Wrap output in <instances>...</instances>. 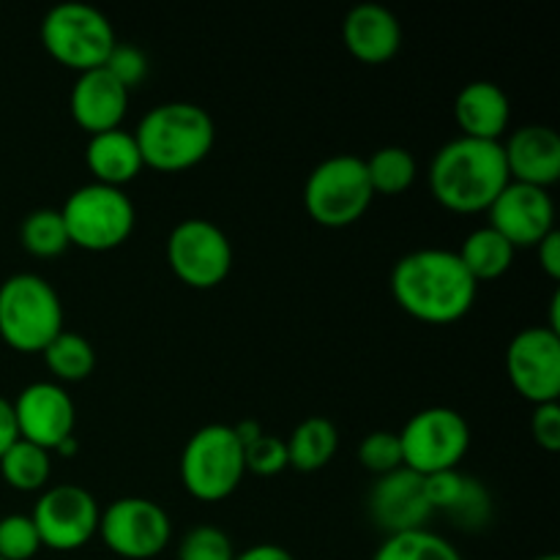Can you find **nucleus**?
I'll return each instance as SVG.
<instances>
[{
    "mask_svg": "<svg viewBox=\"0 0 560 560\" xmlns=\"http://www.w3.org/2000/svg\"><path fill=\"white\" fill-rule=\"evenodd\" d=\"M180 485L202 503H219L244 481V446L233 424H206L186 441L180 452Z\"/></svg>",
    "mask_w": 560,
    "mask_h": 560,
    "instance_id": "obj_6",
    "label": "nucleus"
},
{
    "mask_svg": "<svg viewBox=\"0 0 560 560\" xmlns=\"http://www.w3.org/2000/svg\"><path fill=\"white\" fill-rule=\"evenodd\" d=\"M506 375L514 392L530 405L558 402L560 397V334L547 326H528L506 348Z\"/></svg>",
    "mask_w": 560,
    "mask_h": 560,
    "instance_id": "obj_13",
    "label": "nucleus"
},
{
    "mask_svg": "<svg viewBox=\"0 0 560 560\" xmlns=\"http://www.w3.org/2000/svg\"><path fill=\"white\" fill-rule=\"evenodd\" d=\"M42 550V539L31 514H5L0 517V558L31 560Z\"/></svg>",
    "mask_w": 560,
    "mask_h": 560,
    "instance_id": "obj_30",
    "label": "nucleus"
},
{
    "mask_svg": "<svg viewBox=\"0 0 560 560\" xmlns=\"http://www.w3.org/2000/svg\"><path fill=\"white\" fill-rule=\"evenodd\" d=\"M364 164L372 191L383 197H397L408 191L416 184V175H419V164H416L413 153L402 145L377 148L370 159H364Z\"/></svg>",
    "mask_w": 560,
    "mask_h": 560,
    "instance_id": "obj_26",
    "label": "nucleus"
},
{
    "mask_svg": "<svg viewBox=\"0 0 560 560\" xmlns=\"http://www.w3.org/2000/svg\"><path fill=\"white\" fill-rule=\"evenodd\" d=\"M98 536L113 556L151 560L173 539L170 514L151 498H118L98 517Z\"/></svg>",
    "mask_w": 560,
    "mask_h": 560,
    "instance_id": "obj_11",
    "label": "nucleus"
},
{
    "mask_svg": "<svg viewBox=\"0 0 560 560\" xmlns=\"http://www.w3.org/2000/svg\"><path fill=\"white\" fill-rule=\"evenodd\" d=\"M534 560H560L556 552H547V556H539V558H534Z\"/></svg>",
    "mask_w": 560,
    "mask_h": 560,
    "instance_id": "obj_41",
    "label": "nucleus"
},
{
    "mask_svg": "<svg viewBox=\"0 0 560 560\" xmlns=\"http://www.w3.org/2000/svg\"><path fill=\"white\" fill-rule=\"evenodd\" d=\"M503 145L509 178L550 189L560 178V137L552 126L528 124L509 135Z\"/></svg>",
    "mask_w": 560,
    "mask_h": 560,
    "instance_id": "obj_18",
    "label": "nucleus"
},
{
    "mask_svg": "<svg viewBox=\"0 0 560 560\" xmlns=\"http://www.w3.org/2000/svg\"><path fill=\"white\" fill-rule=\"evenodd\" d=\"M85 164L96 184L115 186V189H124L145 167L135 135L126 129L93 135L85 148Z\"/></svg>",
    "mask_w": 560,
    "mask_h": 560,
    "instance_id": "obj_21",
    "label": "nucleus"
},
{
    "mask_svg": "<svg viewBox=\"0 0 560 560\" xmlns=\"http://www.w3.org/2000/svg\"><path fill=\"white\" fill-rule=\"evenodd\" d=\"M547 328L560 334V293L558 290L552 293V299H550V323H547Z\"/></svg>",
    "mask_w": 560,
    "mask_h": 560,
    "instance_id": "obj_39",
    "label": "nucleus"
},
{
    "mask_svg": "<svg viewBox=\"0 0 560 560\" xmlns=\"http://www.w3.org/2000/svg\"><path fill=\"white\" fill-rule=\"evenodd\" d=\"M167 262L191 290H211L233 271V244L211 219L191 217L170 230Z\"/></svg>",
    "mask_w": 560,
    "mask_h": 560,
    "instance_id": "obj_10",
    "label": "nucleus"
},
{
    "mask_svg": "<svg viewBox=\"0 0 560 560\" xmlns=\"http://www.w3.org/2000/svg\"><path fill=\"white\" fill-rule=\"evenodd\" d=\"M284 446H288V468L301 470V474H315V470L326 468L337 454L339 432L331 419L310 416L290 432Z\"/></svg>",
    "mask_w": 560,
    "mask_h": 560,
    "instance_id": "obj_22",
    "label": "nucleus"
},
{
    "mask_svg": "<svg viewBox=\"0 0 560 560\" xmlns=\"http://www.w3.org/2000/svg\"><path fill=\"white\" fill-rule=\"evenodd\" d=\"M487 217L490 228L514 249H536V244L556 230V202L547 189L509 180L506 189L487 208Z\"/></svg>",
    "mask_w": 560,
    "mask_h": 560,
    "instance_id": "obj_15",
    "label": "nucleus"
},
{
    "mask_svg": "<svg viewBox=\"0 0 560 560\" xmlns=\"http://www.w3.org/2000/svg\"><path fill=\"white\" fill-rule=\"evenodd\" d=\"M0 476L16 492H44L52 476V459L49 452L16 438L0 457Z\"/></svg>",
    "mask_w": 560,
    "mask_h": 560,
    "instance_id": "obj_24",
    "label": "nucleus"
},
{
    "mask_svg": "<svg viewBox=\"0 0 560 560\" xmlns=\"http://www.w3.org/2000/svg\"><path fill=\"white\" fill-rule=\"evenodd\" d=\"M20 241L27 255L44 257V260L63 255L71 246L63 217L55 208H38V211L27 213L20 230Z\"/></svg>",
    "mask_w": 560,
    "mask_h": 560,
    "instance_id": "obj_28",
    "label": "nucleus"
},
{
    "mask_svg": "<svg viewBox=\"0 0 560 560\" xmlns=\"http://www.w3.org/2000/svg\"><path fill=\"white\" fill-rule=\"evenodd\" d=\"M42 355L55 383H80L96 370L93 345L82 334L66 331V328L42 350Z\"/></svg>",
    "mask_w": 560,
    "mask_h": 560,
    "instance_id": "obj_25",
    "label": "nucleus"
},
{
    "mask_svg": "<svg viewBox=\"0 0 560 560\" xmlns=\"http://www.w3.org/2000/svg\"><path fill=\"white\" fill-rule=\"evenodd\" d=\"M63 331V304L38 273H14L0 284V339L16 353H42Z\"/></svg>",
    "mask_w": 560,
    "mask_h": 560,
    "instance_id": "obj_4",
    "label": "nucleus"
},
{
    "mask_svg": "<svg viewBox=\"0 0 560 560\" xmlns=\"http://www.w3.org/2000/svg\"><path fill=\"white\" fill-rule=\"evenodd\" d=\"M131 135L145 167L159 173H184L213 151L217 124L200 104L164 102L148 109Z\"/></svg>",
    "mask_w": 560,
    "mask_h": 560,
    "instance_id": "obj_3",
    "label": "nucleus"
},
{
    "mask_svg": "<svg viewBox=\"0 0 560 560\" xmlns=\"http://www.w3.org/2000/svg\"><path fill=\"white\" fill-rule=\"evenodd\" d=\"M38 33H42V44L49 58L77 74L102 69L118 44L107 14L91 3H80V0L52 5L44 14Z\"/></svg>",
    "mask_w": 560,
    "mask_h": 560,
    "instance_id": "obj_5",
    "label": "nucleus"
},
{
    "mask_svg": "<svg viewBox=\"0 0 560 560\" xmlns=\"http://www.w3.org/2000/svg\"><path fill=\"white\" fill-rule=\"evenodd\" d=\"M102 69H107L126 91H131V88H137L148 77V58L142 49L135 47V44L118 42Z\"/></svg>",
    "mask_w": 560,
    "mask_h": 560,
    "instance_id": "obj_34",
    "label": "nucleus"
},
{
    "mask_svg": "<svg viewBox=\"0 0 560 560\" xmlns=\"http://www.w3.org/2000/svg\"><path fill=\"white\" fill-rule=\"evenodd\" d=\"M372 200L375 191L370 186L366 164L353 153L323 159L304 186L306 213L320 228H350L370 211Z\"/></svg>",
    "mask_w": 560,
    "mask_h": 560,
    "instance_id": "obj_7",
    "label": "nucleus"
},
{
    "mask_svg": "<svg viewBox=\"0 0 560 560\" xmlns=\"http://www.w3.org/2000/svg\"><path fill=\"white\" fill-rule=\"evenodd\" d=\"M98 517L96 498L80 485L47 487L31 512L42 547L55 552L82 550L98 534Z\"/></svg>",
    "mask_w": 560,
    "mask_h": 560,
    "instance_id": "obj_12",
    "label": "nucleus"
},
{
    "mask_svg": "<svg viewBox=\"0 0 560 560\" xmlns=\"http://www.w3.org/2000/svg\"><path fill=\"white\" fill-rule=\"evenodd\" d=\"M446 517H452L463 530H481L492 520L490 490L474 476H465L463 490H459L457 501L452 503Z\"/></svg>",
    "mask_w": 560,
    "mask_h": 560,
    "instance_id": "obj_29",
    "label": "nucleus"
},
{
    "mask_svg": "<svg viewBox=\"0 0 560 560\" xmlns=\"http://www.w3.org/2000/svg\"><path fill=\"white\" fill-rule=\"evenodd\" d=\"M366 509H370L372 523L386 536L427 528V520L435 514L427 498L424 476L408 468L377 476L366 498Z\"/></svg>",
    "mask_w": 560,
    "mask_h": 560,
    "instance_id": "obj_16",
    "label": "nucleus"
},
{
    "mask_svg": "<svg viewBox=\"0 0 560 560\" xmlns=\"http://www.w3.org/2000/svg\"><path fill=\"white\" fill-rule=\"evenodd\" d=\"M342 38L355 60L381 66L392 60L402 47V25L386 5L359 3L345 16Z\"/></svg>",
    "mask_w": 560,
    "mask_h": 560,
    "instance_id": "obj_19",
    "label": "nucleus"
},
{
    "mask_svg": "<svg viewBox=\"0 0 560 560\" xmlns=\"http://www.w3.org/2000/svg\"><path fill=\"white\" fill-rule=\"evenodd\" d=\"M244 468L246 474L262 476V479L282 474L288 468V446L282 438L262 432L257 441L244 446Z\"/></svg>",
    "mask_w": 560,
    "mask_h": 560,
    "instance_id": "obj_33",
    "label": "nucleus"
},
{
    "mask_svg": "<svg viewBox=\"0 0 560 560\" xmlns=\"http://www.w3.org/2000/svg\"><path fill=\"white\" fill-rule=\"evenodd\" d=\"M536 252H539V266L545 268V273L550 279H560V233L558 228L552 233H547L545 238L536 244Z\"/></svg>",
    "mask_w": 560,
    "mask_h": 560,
    "instance_id": "obj_36",
    "label": "nucleus"
},
{
    "mask_svg": "<svg viewBox=\"0 0 560 560\" xmlns=\"http://www.w3.org/2000/svg\"><path fill=\"white\" fill-rule=\"evenodd\" d=\"M60 217L71 246L85 252H113L129 241L137 213L124 189L91 180L66 197Z\"/></svg>",
    "mask_w": 560,
    "mask_h": 560,
    "instance_id": "obj_8",
    "label": "nucleus"
},
{
    "mask_svg": "<svg viewBox=\"0 0 560 560\" xmlns=\"http://www.w3.org/2000/svg\"><path fill=\"white\" fill-rule=\"evenodd\" d=\"M0 560H3V558H0Z\"/></svg>",
    "mask_w": 560,
    "mask_h": 560,
    "instance_id": "obj_42",
    "label": "nucleus"
},
{
    "mask_svg": "<svg viewBox=\"0 0 560 560\" xmlns=\"http://www.w3.org/2000/svg\"><path fill=\"white\" fill-rule=\"evenodd\" d=\"M129 109V91L107 69L77 74L69 93V113L74 124L88 135L120 129Z\"/></svg>",
    "mask_w": 560,
    "mask_h": 560,
    "instance_id": "obj_17",
    "label": "nucleus"
},
{
    "mask_svg": "<svg viewBox=\"0 0 560 560\" xmlns=\"http://www.w3.org/2000/svg\"><path fill=\"white\" fill-rule=\"evenodd\" d=\"M530 435H534L536 446L545 452H558L560 448V405L545 402L534 405V416H530Z\"/></svg>",
    "mask_w": 560,
    "mask_h": 560,
    "instance_id": "obj_35",
    "label": "nucleus"
},
{
    "mask_svg": "<svg viewBox=\"0 0 560 560\" xmlns=\"http://www.w3.org/2000/svg\"><path fill=\"white\" fill-rule=\"evenodd\" d=\"M77 448H80V443H77V438H69V441L60 443V446L55 448V452H58V457H66V459H69V457H74Z\"/></svg>",
    "mask_w": 560,
    "mask_h": 560,
    "instance_id": "obj_40",
    "label": "nucleus"
},
{
    "mask_svg": "<svg viewBox=\"0 0 560 560\" xmlns=\"http://www.w3.org/2000/svg\"><path fill=\"white\" fill-rule=\"evenodd\" d=\"M392 295L405 315L430 326H448L474 310L479 284L465 271L457 252L430 246L394 262Z\"/></svg>",
    "mask_w": 560,
    "mask_h": 560,
    "instance_id": "obj_1",
    "label": "nucleus"
},
{
    "mask_svg": "<svg viewBox=\"0 0 560 560\" xmlns=\"http://www.w3.org/2000/svg\"><path fill=\"white\" fill-rule=\"evenodd\" d=\"M235 547L217 525H195L180 539L178 560H233Z\"/></svg>",
    "mask_w": 560,
    "mask_h": 560,
    "instance_id": "obj_31",
    "label": "nucleus"
},
{
    "mask_svg": "<svg viewBox=\"0 0 560 560\" xmlns=\"http://www.w3.org/2000/svg\"><path fill=\"white\" fill-rule=\"evenodd\" d=\"M399 435L402 468L419 476L457 470L470 448V427L454 408H424L405 421Z\"/></svg>",
    "mask_w": 560,
    "mask_h": 560,
    "instance_id": "obj_9",
    "label": "nucleus"
},
{
    "mask_svg": "<svg viewBox=\"0 0 560 560\" xmlns=\"http://www.w3.org/2000/svg\"><path fill=\"white\" fill-rule=\"evenodd\" d=\"M454 120L463 131L459 137L501 142L512 120V104L501 85L490 80H476L468 82L454 98Z\"/></svg>",
    "mask_w": 560,
    "mask_h": 560,
    "instance_id": "obj_20",
    "label": "nucleus"
},
{
    "mask_svg": "<svg viewBox=\"0 0 560 560\" xmlns=\"http://www.w3.org/2000/svg\"><path fill=\"white\" fill-rule=\"evenodd\" d=\"M16 435L44 452H55L63 441L74 438L77 408L60 383L36 381L22 388L11 402Z\"/></svg>",
    "mask_w": 560,
    "mask_h": 560,
    "instance_id": "obj_14",
    "label": "nucleus"
},
{
    "mask_svg": "<svg viewBox=\"0 0 560 560\" xmlns=\"http://www.w3.org/2000/svg\"><path fill=\"white\" fill-rule=\"evenodd\" d=\"M16 421H14V408L5 397H0V457L9 452L11 443L16 441Z\"/></svg>",
    "mask_w": 560,
    "mask_h": 560,
    "instance_id": "obj_37",
    "label": "nucleus"
},
{
    "mask_svg": "<svg viewBox=\"0 0 560 560\" xmlns=\"http://www.w3.org/2000/svg\"><path fill=\"white\" fill-rule=\"evenodd\" d=\"M233 560H295L279 545H255L244 552H235Z\"/></svg>",
    "mask_w": 560,
    "mask_h": 560,
    "instance_id": "obj_38",
    "label": "nucleus"
},
{
    "mask_svg": "<svg viewBox=\"0 0 560 560\" xmlns=\"http://www.w3.org/2000/svg\"><path fill=\"white\" fill-rule=\"evenodd\" d=\"M359 463L375 476H386L402 468V446L397 432L375 430L359 443Z\"/></svg>",
    "mask_w": 560,
    "mask_h": 560,
    "instance_id": "obj_32",
    "label": "nucleus"
},
{
    "mask_svg": "<svg viewBox=\"0 0 560 560\" xmlns=\"http://www.w3.org/2000/svg\"><path fill=\"white\" fill-rule=\"evenodd\" d=\"M372 560H463V556L446 536L419 528L386 536Z\"/></svg>",
    "mask_w": 560,
    "mask_h": 560,
    "instance_id": "obj_27",
    "label": "nucleus"
},
{
    "mask_svg": "<svg viewBox=\"0 0 560 560\" xmlns=\"http://www.w3.org/2000/svg\"><path fill=\"white\" fill-rule=\"evenodd\" d=\"M509 180L501 142L457 137L438 148L430 162L432 197L454 213L487 211Z\"/></svg>",
    "mask_w": 560,
    "mask_h": 560,
    "instance_id": "obj_2",
    "label": "nucleus"
},
{
    "mask_svg": "<svg viewBox=\"0 0 560 560\" xmlns=\"http://www.w3.org/2000/svg\"><path fill=\"white\" fill-rule=\"evenodd\" d=\"M514 255H517V249L498 230H492L490 224L474 230L457 249L459 262L476 279V284L501 279L512 268Z\"/></svg>",
    "mask_w": 560,
    "mask_h": 560,
    "instance_id": "obj_23",
    "label": "nucleus"
}]
</instances>
